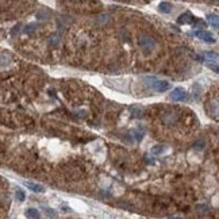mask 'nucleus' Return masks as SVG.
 Wrapping results in <instances>:
<instances>
[{"label": "nucleus", "instance_id": "4468645a", "mask_svg": "<svg viewBox=\"0 0 219 219\" xmlns=\"http://www.w3.org/2000/svg\"><path fill=\"white\" fill-rule=\"evenodd\" d=\"M207 67L210 68V69H212V71L215 72V73H218V67H216V65H212V64H208Z\"/></svg>", "mask_w": 219, "mask_h": 219}, {"label": "nucleus", "instance_id": "20e7f679", "mask_svg": "<svg viewBox=\"0 0 219 219\" xmlns=\"http://www.w3.org/2000/svg\"><path fill=\"white\" fill-rule=\"evenodd\" d=\"M170 88V82L165 81V80H154L153 82V89L156 92H165Z\"/></svg>", "mask_w": 219, "mask_h": 219}, {"label": "nucleus", "instance_id": "7ed1b4c3", "mask_svg": "<svg viewBox=\"0 0 219 219\" xmlns=\"http://www.w3.org/2000/svg\"><path fill=\"white\" fill-rule=\"evenodd\" d=\"M195 34H196V37H198V38H200L202 41H204L206 43H215V41H216L215 37L212 35L211 33L206 31V30H198Z\"/></svg>", "mask_w": 219, "mask_h": 219}, {"label": "nucleus", "instance_id": "9d476101", "mask_svg": "<svg viewBox=\"0 0 219 219\" xmlns=\"http://www.w3.org/2000/svg\"><path fill=\"white\" fill-rule=\"evenodd\" d=\"M207 20H208V23L211 24L214 28H218L219 27V19H218V16L214 14V15H208L207 16Z\"/></svg>", "mask_w": 219, "mask_h": 219}, {"label": "nucleus", "instance_id": "1a4fd4ad", "mask_svg": "<svg viewBox=\"0 0 219 219\" xmlns=\"http://www.w3.org/2000/svg\"><path fill=\"white\" fill-rule=\"evenodd\" d=\"M26 216L28 219H39V211L37 208H27L26 210Z\"/></svg>", "mask_w": 219, "mask_h": 219}, {"label": "nucleus", "instance_id": "39448f33", "mask_svg": "<svg viewBox=\"0 0 219 219\" xmlns=\"http://www.w3.org/2000/svg\"><path fill=\"white\" fill-rule=\"evenodd\" d=\"M177 22L180 24H189L192 23V22H195V18H193V15H192L189 11L184 12V14H181L180 16H179V19H177Z\"/></svg>", "mask_w": 219, "mask_h": 219}, {"label": "nucleus", "instance_id": "ddd939ff", "mask_svg": "<svg viewBox=\"0 0 219 219\" xmlns=\"http://www.w3.org/2000/svg\"><path fill=\"white\" fill-rule=\"evenodd\" d=\"M162 150H165V146H154V149H153V153H154V154H160Z\"/></svg>", "mask_w": 219, "mask_h": 219}, {"label": "nucleus", "instance_id": "423d86ee", "mask_svg": "<svg viewBox=\"0 0 219 219\" xmlns=\"http://www.w3.org/2000/svg\"><path fill=\"white\" fill-rule=\"evenodd\" d=\"M24 185L33 192H43L45 191V188L42 185H39V184H35V183H30V181H24Z\"/></svg>", "mask_w": 219, "mask_h": 219}, {"label": "nucleus", "instance_id": "6e6552de", "mask_svg": "<svg viewBox=\"0 0 219 219\" xmlns=\"http://www.w3.org/2000/svg\"><path fill=\"white\" fill-rule=\"evenodd\" d=\"M158 11L162 12V14H169L172 11V4L168 3V1H161L158 4Z\"/></svg>", "mask_w": 219, "mask_h": 219}, {"label": "nucleus", "instance_id": "f257e3e1", "mask_svg": "<svg viewBox=\"0 0 219 219\" xmlns=\"http://www.w3.org/2000/svg\"><path fill=\"white\" fill-rule=\"evenodd\" d=\"M170 99H172L173 102H187L188 99H189V94H188L184 88L177 87V88H175V89L172 91Z\"/></svg>", "mask_w": 219, "mask_h": 219}, {"label": "nucleus", "instance_id": "9b49d317", "mask_svg": "<svg viewBox=\"0 0 219 219\" xmlns=\"http://www.w3.org/2000/svg\"><path fill=\"white\" fill-rule=\"evenodd\" d=\"M45 211H46V214H47V216L49 218H51V219H55L57 218V212H55V210H53V208H45Z\"/></svg>", "mask_w": 219, "mask_h": 219}, {"label": "nucleus", "instance_id": "f03ea898", "mask_svg": "<svg viewBox=\"0 0 219 219\" xmlns=\"http://www.w3.org/2000/svg\"><path fill=\"white\" fill-rule=\"evenodd\" d=\"M138 42H139V46L145 51H148V53L154 50V47H156V41H154L152 37L142 35V37H139V41H138Z\"/></svg>", "mask_w": 219, "mask_h": 219}, {"label": "nucleus", "instance_id": "2eb2a0df", "mask_svg": "<svg viewBox=\"0 0 219 219\" xmlns=\"http://www.w3.org/2000/svg\"><path fill=\"white\" fill-rule=\"evenodd\" d=\"M168 219H181V218H175V216H172V218H168Z\"/></svg>", "mask_w": 219, "mask_h": 219}, {"label": "nucleus", "instance_id": "0eeeda50", "mask_svg": "<svg viewBox=\"0 0 219 219\" xmlns=\"http://www.w3.org/2000/svg\"><path fill=\"white\" fill-rule=\"evenodd\" d=\"M202 57H203L204 61H208V62H216L218 61V54L216 53H212V51H206V53H203L202 54Z\"/></svg>", "mask_w": 219, "mask_h": 219}, {"label": "nucleus", "instance_id": "f8f14e48", "mask_svg": "<svg viewBox=\"0 0 219 219\" xmlns=\"http://www.w3.org/2000/svg\"><path fill=\"white\" fill-rule=\"evenodd\" d=\"M16 199L19 200V202H24L26 195H24V192L22 191V189H18V191H16Z\"/></svg>", "mask_w": 219, "mask_h": 219}]
</instances>
